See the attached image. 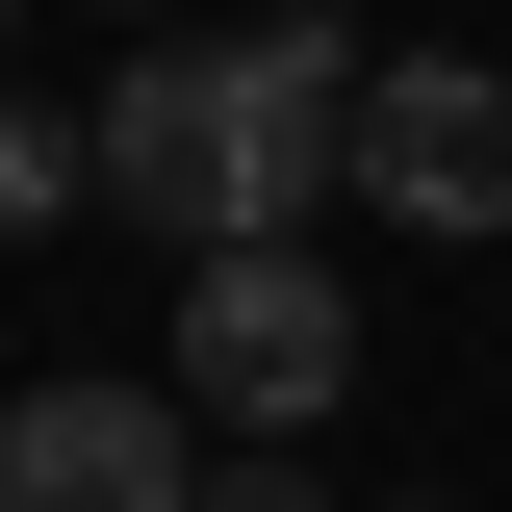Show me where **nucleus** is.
<instances>
[{"mask_svg":"<svg viewBox=\"0 0 512 512\" xmlns=\"http://www.w3.org/2000/svg\"><path fill=\"white\" fill-rule=\"evenodd\" d=\"M333 180H359V52H333V26H205V52L103 77V205H154V231H205V256L308 231Z\"/></svg>","mask_w":512,"mask_h":512,"instance_id":"1","label":"nucleus"},{"mask_svg":"<svg viewBox=\"0 0 512 512\" xmlns=\"http://www.w3.org/2000/svg\"><path fill=\"white\" fill-rule=\"evenodd\" d=\"M333 384H359V282H333L308 231H256L180 282V410H231V436H308Z\"/></svg>","mask_w":512,"mask_h":512,"instance_id":"2","label":"nucleus"},{"mask_svg":"<svg viewBox=\"0 0 512 512\" xmlns=\"http://www.w3.org/2000/svg\"><path fill=\"white\" fill-rule=\"evenodd\" d=\"M77 180H103V128H52V103H0V231H52Z\"/></svg>","mask_w":512,"mask_h":512,"instance_id":"5","label":"nucleus"},{"mask_svg":"<svg viewBox=\"0 0 512 512\" xmlns=\"http://www.w3.org/2000/svg\"><path fill=\"white\" fill-rule=\"evenodd\" d=\"M359 205L384 231H512V77L487 52H359Z\"/></svg>","mask_w":512,"mask_h":512,"instance_id":"3","label":"nucleus"},{"mask_svg":"<svg viewBox=\"0 0 512 512\" xmlns=\"http://www.w3.org/2000/svg\"><path fill=\"white\" fill-rule=\"evenodd\" d=\"M205 512H333V487H282V461H205Z\"/></svg>","mask_w":512,"mask_h":512,"instance_id":"6","label":"nucleus"},{"mask_svg":"<svg viewBox=\"0 0 512 512\" xmlns=\"http://www.w3.org/2000/svg\"><path fill=\"white\" fill-rule=\"evenodd\" d=\"M128 26H154V0H128Z\"/></svg>","mask_w":512,"mask_h":512,"instance_id":"7","label":"nucleus"},{"mask_svg":"<svg viewBox=\"0 0 512 512\" xmlns=\"http://www.w3.org/2000/svg\"><path fill=\"white\" fill-rule=\"evenodd\" d=\"M0 512H205L180 384H26L0 410Z\"/></svg>","mask_w":512,"mask_h":512,"instance_id":"4","label":"nucleus"}]
</instances>
